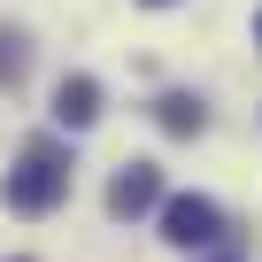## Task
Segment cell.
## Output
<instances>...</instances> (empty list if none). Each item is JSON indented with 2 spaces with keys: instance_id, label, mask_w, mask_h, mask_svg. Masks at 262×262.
Instances as JSON below:
<instances>
[{
  "instance_id": "1",
  "label": "cell",
  "mask_w": 262,
  "mask_h": 262,
  "mask_svg": "<svg viewBox=\"0 0 262 262\" xmlns=\"http://www.w3.org/2000/svg\"><path fill=\"white\" fill-rule=\"evenodd\" d=\"M62 193H70V147L62 139H31L16 155L8 185H0V201H8L16 216H47V208H62Z\"/></svg>"
},
{
  "instance_id": "2",
  "label": "cell",
  "mask_w": 262,
  "mask_h": 262,
  "mask_svg": "<svg viewBox=\"0 0 262 262\" xmlns=\"http://www.w3.org/2000/svg\"><path fill=\"white\" fill-rule=\"evenodd\" d=\"M162 239L170 247H216L224 239V208L208 193H170L162 201Z\"/></svg>"
},
{
  "instance_id": "3",
  "label": "cell",
  "mask_w": 262,
  "mask_h": 262,
  "mask_svg": "<svg viewBox=\"0 0 262 262\" xmlns=\"http://www.w3.org/2000/svg\"><path fill=\"white\" fill-rule=\"evenodd\" d=\"M147 208H162V170L155 162H123L108 178V216L131 224V216H147Z\"/></svg>"
},
{
  "instance_id": "4",
  "label": "cell",
  "mask_w": 262,
  "mask_h": 262,
  "mask_svg": "<svg viewBox=\"0 0 262 262\" xmlns=\"http://www.w3.org/2000/svg\"><path fill=\"white\" fill-rule=\"evenodd\" d=\"M93 116H100V85H93V77H62V85H54V123H62V131H85Z\"/></svg>"
},
{
  "instance_id": "5",
  "label": "cell",
  "mask_w": 262,
  "mask_h": 262,
  "mask_svg": "<svg viewBox=\"0 0 262 262\" xmlns=\"http://www.w3.org/2000/svg\"><path fill=\"white\" fill-rule=\"evenodd\" d=\"M155 123L170 131V139H193V131L208 123V108H201L193 93H162V100H155Z\"/></svg>"
},
{
  "instance_id": "6",
  "label": "cell",
  "mask_w": 262,
  "mask_h": 262,
  "mask_svg": "<svg viewBox=\"0 0 262 262\" xmlns=\"http://www.w3.org/2000/svg\"><path fill=\"white\" fill-rule=\"evenodd\" d=\"M16 77H24V39L0 31V85H16Z\"/></svg>"
},
{
  "instance_id": "7",
  "label": "cell",
  "mask_w": 262,
  "mask_h": 262,
  "mask_svg": "<svg viewBox=\"0 0 262 262\" xmlns=\"http://www.w3.org/2000/svg\"><path fill=\"white\" fill-rule=\"evenodd\" d=\"M254 47H262V16H254Z\"/></svg>"
},
{
  "instance_id": "8",
  "label": "cell",
  "mask_w": 262,
  "mask_h": 262,
  "mask_svg": "<svg viewBox=\"0 0 262 262\" xmlns=\"http://www.w3.org/2000/svg\"><path fill=\"white\" fill-rule=\"evenodd\" d=\"M147 8H170V0H147Z\"/></svg>"
},
{
  "instance_id": "9",
  "label": "cell",
  "mask_w": 262,
  "mask_h": 262,
  "mask_svg": "<svg viewBox=\"0 0 262 262\" xmlns=\"http://www.w3.org/2000/svg\"><path fill=\"white\" fill-rule=\"evenodd\" d=\"M216 262H239V254H216Z\"/></svg>"
}]
</instances>
